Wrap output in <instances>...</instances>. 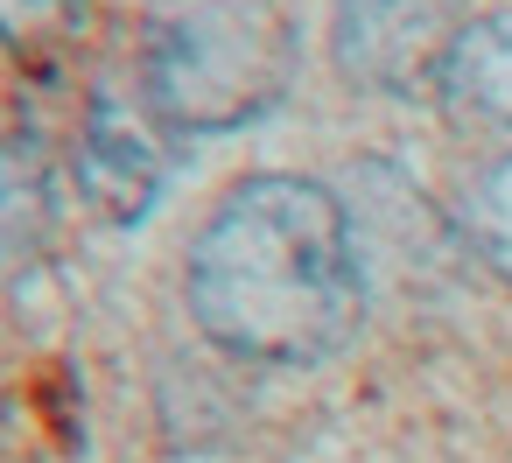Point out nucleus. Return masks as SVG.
<instances>
[{
  "label": "nucleus",
  "instance_id": "5",
  "mask_svg": "<svg viewBox=\"0 0 512 463\" xmlns=\"http://www.w3.org/2000/svg\"><path fill=\"white\" fill-rule=\"evenodd\" d=\"M50 225H57L50 162H43V148L29 134H8L0 141V274L29 267L50 246Z\"/></svg>",
  "mask_w": 512,
  "mask_h": 463
},
{
  "label": "nucleus",
  "instance_id": "4",
  "mask_svg": "<svg viewBox=\"0 0 512 463\" xmlns=\"http://www.w3.org/2000/svg\"><path fill=\"white\" fill-rule=\"evenodd\" d=\"M435 85L456 106H470L477 120L512 127V8L505 15H484V22H463L456 43L435 64Z\"/></svg>",
  "mask_w": 512,
  "mask_h": 463
},
{
  "label": "nucleus",
  "instance_id": "3",
  "mask_svg": "<svg viewBox=\"0 0 512 463\" xmlns=\"http://www.w3.org/2000/svg\"><path fill=\"white\" fill-rule=\"evenodd\" d=\"M78 183H85V197H92L106 218H120V225H134V218L155 204V190H162V155H155V141H148L113 99H99L92 120H85Z\"/></svg>",
  "mask_w": 512,
  "mask_h": 463
},
{
  "label": "nucleus",
  "instance_id": "1",
  "mask_svg": "<svg viewBox=\"0 0 512 463\" xmlns=\"http://www.w3.org/2000/svg\"><path fill=\"white\" fill-rule=\"evenodd\" d=\"M190 309L232 358L323 365L365 309L344 204L302 176H246L190 246Z\"/></svg>",
  "mask_w": 512,
  "mask_h": 463
},
{
  "label": "nucleus",
  "instance_id": "6",
  "mask_svg": "<svg viewBox=\"0 0 512 463\" xmlns=\"http://www.w3.org/2000/svg\"><path fill=\"white\" fill-rule=\"evenodd\" d=\"M463 225H470V246L512 281V155L491 162L477 183H470V204H463Z\"/></svg>",
  "mask_w": 512,
  "mask_h": 463
},
{
  "label": "nucleus",
  "instance_id": "7",
  "mask_svg": "<svg viewBox=\"0 0 512 463\" xmlns=\"http://www.w3.org/2000/svg\"><path fill=\"white\" fill-rule=\"evenodd\" d=\"M71 15V0H0V36H29Z\"/></svg>",
  "mask_w": 512,
  "mask_h": 463
},
{
  "label": "nucleus",
  "instance_id": "2",
  "mask_svg": "<svg viewBox=\"0 0 512 463\" xmlns=\"http://www.w3.org/2000/svg\"><path fill=\"white\" fill-rule=\"evenodd\" d=\"M295 29L281 0H148L141 85L169 134L246 127L281 106Z\"/></svg>",
  "mask_w": 512,
  "mask_h": 463
}]
</instances>
